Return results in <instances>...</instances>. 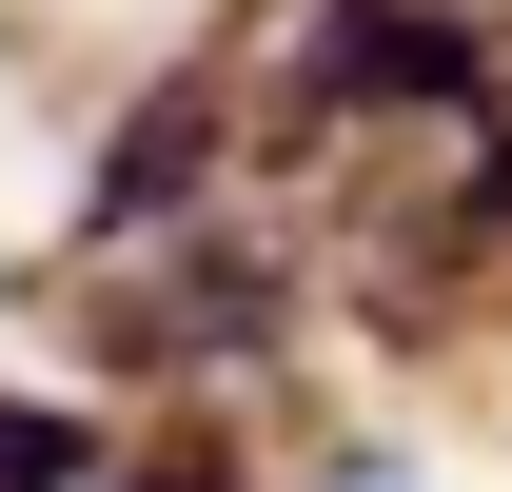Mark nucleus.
Returning <instances> with one entry per match:
<instances>
[{"instance_id": "f257e3e1", "label": "nucleus", "mask_w": 512, "mask_h": 492, "mask_svg": "<svg viewBox=\"0 0 512 492\" xmlns=\"http://www.w3.org/2000/svg\"><path fill=\"white\" fill-rule=\"evenodd\" d=\"M0 492H138V453L99 414H60V394H20V414H0Z\"/></svg>"}, {"instance_id": "f03ea898", "label": "nucleus", "mask_w": 512, "mask_h": 492, "mask_svg": "<svg viewBox=\"0 0 512 492\" xmlns=\"http://www.w3.org/2000/svg\"><path fill=\"white\" fill-rule=\"evenodd\" d=\"M296 492H453V473L414 453V433H316V453H296Z\"/></svg>"}]
</instances>
